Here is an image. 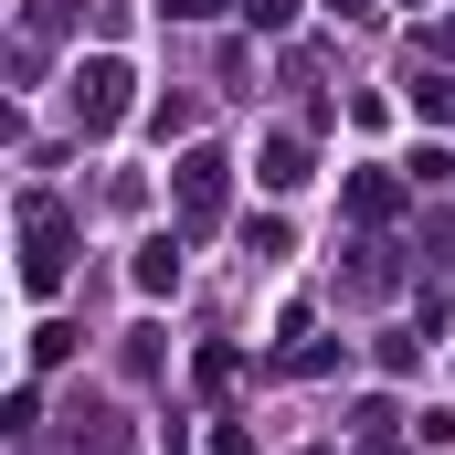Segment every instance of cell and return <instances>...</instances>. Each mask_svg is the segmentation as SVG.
I'll return each instance as SVG.
<instances>
[{"label":"cell","instance_id":"1","mask_svg":"<svg viewBox=\"0 0 455 455\" xmlns=\"http://www.w3.org/2000/svg\"><path fill=\"white\" fill-rule=\"evenodd\" d=\"M127 85H138V75H127V53H85V64H75V127H96V138H107L116 116H127Z\"/></svg>","mask_w":455,"mask_h":455},{"label":"cell","instance_id":"2","mask_svg":"<svg viewBox=\"0 0 455 455\" xmlns=\"http://www.w3.org/2000/svg\"><path fill=\"white\" fill-rule=\"evenodd\" d=\"M170 191H180V212H191V223H212V212H223V191H233V159H223V148H191V159L170 170Z\"/></svg>","mask_w":455,"mask_h":455},{"label":"cell","instance_id":"3","mask_svg":"<svg viewBox=\"0 0 455 455\" xmlns=\"http://www.w3.org/2000/svg\"><path fill=\"white\" fill-rule=\"evenodd\" d=\"M21 243H32V254H21V286L43 297V286L64 275V212H53V202H21Z\"/></svg>","mask_w":455,"mask_h":455},{"label":"cell","instance_id":"4","mask_svg":"<svg viewBox=\"0 0 455 455\" xmlns=\"http://www.w3.org/2000/svg\"><path fill=\"white\" fill-rule=\"evenodd\" d=\"M254 180H265V191H297V180H307V138H265V148H254Z\"/></svg>","mask_w":455,"mask_h":455},{"label":"cell","instance_id":"5","mask_svg":"<svg viewBox=\"0 0 455 455\" xmlns=\"http://www.w3.org/2000/svg\"><path fill=\"white\" fill-rule=\"evenodd\" d=\"M170 286H180V243L148 233V243H138V297H170Z\"/></svg>","mask_w":455,"mask_h":455},{"label":"cell","instance_id":"6","mask_svg":"<svg viewBox=\"0 0 455 455\" xmlns=\"http://www.w3.org/2000/svg\"><path fill=\"white\" fill-rule=\"evenodd\" d=\"M392 202H403V191H392L381 170H360V180H349V212H360V223H392Z\"/></svg>","mask_w":455,"mask_h":455},{"label":"cell","instance_id":"7","mask_svg":"<svg viewBox=\"0 0 455 455\" xmlns=\"http://www.w3.org/2000/svg\"><path fill=\"white\" fill-rule=\"evenodd\" d=\"M413 107H424V116H455V85H445V75H413Z\"/></svg>","mask_w":455,"mask_h":455},{"label":"cell","instance_id":"8","mask_svg":"<svg viewBox=\"0 0 455 455\" xmlns=\"http://www.w3.org/2000/svg\"><path fill=\"white\" fill-rule=\"evenodd\" d=\"M170 11H180V21H212V11H223V0H170Z\"/></svg>","mask_w":455,"mask_h":455},{"label":"cell","instance_id":"9","mask_svg":"<svg viewBox=\"0 0 455 455\" xmlns=\"http://www.w3.org/2000/svg\"><path fill=\"white\" fill-rule=\"evenodd\" d=\"M329 11H371V0H329Z\"/></svg>","mask_w":455,"mask_h":455},{"label":"cell","instance_id":"10","mask_svg":"<svg viewBox=\"0 0 455 455\" xmlns=\"http://www.w3.org/2000/svg\"><path fill=\"white\" fill-rule=\"evenodd\" d=\"M403 11H424V0H403Z\"/></svg>","mask_w":455,"mask_h":455}]
</instances>
